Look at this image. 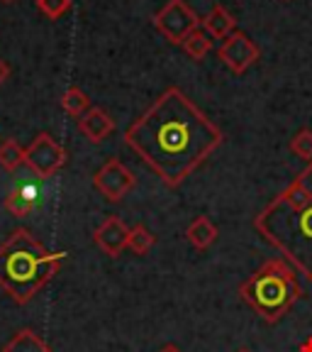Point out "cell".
Returning <instances> with one entry per match:
<instances>
[{"instance_id":"5b68a950","label":"cell","mask_w":312,"mask_h":352,"mask_svg":"<svg viewBox=\"0 0 312 352\" xmlns=\"http://www.w3.org/2000/svg\"><path fill=\"white\" fill-rule=\"evenodd\" d=\"M154 28L161 32L171 44H183V39L200 28V17L195 15L186 0H169L156 15H154Z\"/></svg>"},{"instance_id":"d6986e66","label":"cell","mask_w":312,"mask_h":352,"mask_svg":"<svg viewBox=\"0 0 312 352\" xmlns=\"http://www.w3.org/2000/svg\"><path fill=\"white\" fill-rule=\"evenodd\" d=\"M291 149L296 157H300V160H305V162H312V130L298 132L291 142Z\"/></svg>"},{"instance_id":"2e32d148","label":"cell","mask_w":312,"mask_h":352,"mask_svg":"<svg viewBox=\"0 0 312 352\" xmlns=\"http://www.w3.org/2000/svg\"><path fill=\"white\" fill-rule=\"evenodd\" d=\"M183 52H186L191 59H195V61H200V59H205V54L210 52V47H213V42H210V37L203 32V30L197 28V30H193L191 34H188L186 39H183Z\"/></svg>"},{"instance_id":"603a6c76","label":"cell","mask_w":312,"mask_h":352,"mask_svg":"<svg viewBox=\"0 0 312 352\" xmlns=\"http://www.w3.org/2000/svg\"><path fill=\"white\" fill-rule=\"evenodd\" d=\"M159 352H181V350H178V347H176V345H164Z\"/></svg>"},{"instance_id":"e0dca14e","label":"cell","mask_w":312,"mask_h":352,"mask_svg":"<svg viewBox=\"0 0 312 352\" xmlns=\"http://www.w3.org/2000/svg\"><path fill=\"white\" fill-rule=\"evenodd\" d=\"M0 164H3V169L15 171L20 164H25V147L15 140L3 142L0 144Z\"/></svg>"},{"instance_id":"44dd1931","label":"cell","mask_w":312,"mask_h":352,"mask_svg":"<svg viewBox=\"0 0 312 352\" xmlns=\"http://www.w3.org/2000/svg\"><path fill=\"white\" fill-rule=\"evenodd\" d=\"M10 76V66L5 64V61L0 59V86H3V83H5V78Z\"/></svg>"},{"instance_id":"52a82bcc","label":"cell","mask_w":312,"mask_h":352,"mask_svg":"<svg viewBox=\"0 0 312 352\" xmlns=\"http://www.w3.org/2000/svg\"><path fill=\"white\" fill-rule=\"evenodd\" d=\"M134 184H137L134 174L120 160H108L93 176V186L98 188L100 196L105 201H110V204L122 201L134 188Z\"/></svg>"},{"instance_id":"d4e9b609","label":"cell","mask_w":312,"mask_h":352,"mask_svg":"<svg viewBox=\"0 0 312 352\" xmlns=\"http://www.w3.org/2000/svg\"><path fill=\"white\" fill-rule=\"evenodd\" d=\"M5 3H10V0H5Z\"/></svg>"},{"instance_id":"7a4b0ae2","label":"cell","mask_w":312,"mask_h":352,"mask_svg":"<svg viewBox=\"0 0 312 352\" xmlns=\"http://www.w3.org/2000/svg\"><path fill=\"white\" fill-rule=\"evenodd\" d=\"M254 228L312 284V164L256 215Z\"/></svg>"},{"instance_id":"8fae6325","label":"cell","mask_w":312,"mask_h":352,"mask_svg":"<svg viewBox=\"0 0 312 352\" xmlns=\"http://www.w3.org/2000/svg\"><path fill=\"white\" fill-rule=\"evenodd\" d=\"M200 22H203L205 34L215 39H227L232 32H237V20L222 6H215Z\"/></svg>"},{"instance_id":"cb8c5ba5","label":"cell","mask_w":312,"mask_h":352,"mask_svg":"<svg viewBox=\"0 0 312 352\" xmlns=\"http://www.w3.org/2000/svg\"><path fill=\"white\" fill-rule=\"evenodd\" d=\"M237 352H249V350H247V347H241V350H237Z\"/></svg>"},{"instance_id":"8992f818","label":"cell","mask_w":312,"mask_h":352,"mask_svg":"<svg viewBox=\"0 0 312 352\" xmlns=\"http://www.w3.org/2000/svg\"><path fill=\"white\" fill-rule=\"evenodd\" d=\"M25 164L39 179H49L66 164V149L51 138L49 132H39L32 140V144L25 149Z\"/></svg>"},{"instance_id":"9a60e30c","label":"cell","mask_w":312,"mask_h":352,"mask_svg":"<svg viewBox=\"0 0 312 352\" xmlns=\"http://www.w3.org/2000/svg\"><path fill=\"white\" fill-rule=\"evenodd\" d=\"M5 208L10 210L15 218H25L29 215V210L34 208V196L27 188H12L5 196Z\"/></svg>"},{"instance_id":"ba28073f","label":"cell","mask_w":312,"mask_h":352,"mask_svg":"<svg viewBox=\"0 0 312 352\" xmlns=\"http://www.w3.org/2000/svg\"><path fill=\"white\" fill-rule=\"evenodd\" d=\"M259 47L254 44V39H249V34L244 32H232L230 37L222 42V47H219L217 56L219 61L230 69L232 74H244L249 69V66H254L259 61Z\"/></svg>"},{"instance_id":"3957f363","label":"cell","mask_w":312,"mask_h":352,"mask_svg":"<svg viewBox=\"0 0 312 352\" xmlns=\"http://www.w3.org/2000/svg\"><path fill=\"white\" fill-rule=\"evenodd\" d=\"M64 252H49L29 230L10 232L0 245V286L17 303H27L59 272Z\"/></svg>"},{"instance_id":"6da1fadb","label":"cell","mask_w":312,"mask_h":352,"mask_svg":"<svg viewBox=\"0 0 312 352\" xmlns=\"http://www.w3.org/2000/svg\"><path fill=\"white\" fill-rule=\"evenodd\" d=\"M125 142L176 188L222 144V132L181 88H166L127 127Z\"/></svg>"},{"instance_id":"ac0fdd59","label":"cell","mask_w":312,"mask_h":352,"mask_svg":"<svg viewBox=\"0 0 312 352\" xmlns=\"http://www.w3.org/2000/svg\"><path fill=\"white\" fill-rule=\"evenodd\" d=\"M154 248V235L144 226L130 228V240H127V250L134 254H147Z\"/></svg>"},{"instance_id":"7402d4cb","label":"cell","mask_w":312,"mask_h":352,"mask_svg":"<svg viewBox=\"0 0 312 352\" xmlns=\"http://www.w3.org/2000/svg\"><path fill=\"white\" fill-rule=\"evenodd\" d=\"M300 352H312V338H307L305 342L300 345Z\"/></svg>"},{"instance_id":"5bb4252c","label":"cell","mask_w":312,"mask_h":352,"mask_svg":"<svg viewBox=\"0 0 312 352\" xmlns=\"http://www.w3.org/2000/svg\"><path fill=\"white\" fill-rule=\"evenodd\" d=\"M61 108H64L71 118H76L78 120V118L86 116L88 110H91V98L83 94L81 88L71 86L64 96H61Z\"/></svg>"},{"instance_id":"ffe728a7","label":"cell","mask_w":312,"mask_h":352,"mask_svg":"<svg viewBox=\"0 0 312 352\" xmlns=\"http://www.w3.org/2000/svg\"><path fill=\"white\" fill-rule=\"evenodd\" d=\"M37 8L49 20H59L64 12L71 10V0H37Z\"/></svg>"},{"instance_id":"4fadbf2b","label":"cell","mask_w":312,"mask_h":352,"mask_svg":"<svg viewBox=\"0 0 312 352\" xmlns=\"http://www.w3.org/2000/svg\"><path fill=\"white\" fill-rule=\"evenodd\" d=\"M3 352H51V350L34 330H20V333L8 342Z\"/></svg>"},{"instance_id":"30bf717a","label":"cell","mask_w":312,"mask_h":352,"mask_svg":"<svg viewBox=\"0 0 312 352\" xmlns=\"http://www.w3.org/2000/svg\"><path fill=\"white\" fill-rule=\"evenodd\" d=\"M78 130L83 132V138H86L88 142L98 144L108 138L110 132L115 130V120H112L103 108H91L86 116L78 118Z\"/></svg>"},{"instance_id":"9c48e42d","label":"cell","mask_w":312,"mask_h":352,"mask_svg":"<svg viewBox=\"0 0 312 352\" xmlns=\"http://www.w3.org/2000/svg\"><path fill=\"white\" fill-rule=\"evenodd\" d=\"M93 240L108 257H117V254H122V250L127 248L130 228H127L117 215H108L98 226V230L93 232Z\"/></svg>"},{"instance_id":"7c38bea8","label":"cell","mask_w":312,"mask_h":352,"mask_svg":"<svg viewBox=\"0 0 312 352\" xmlns=\"http://www.w3.org/2000/svg\"><path fill=\"white\" fill-rule=\"evenodd\" d=\"M186 237L195 250H208L215 240H217V228L213 226V220L208 215H200L188 226Z\"/></svg>"},{"instance_id":"277c9868","label":"cell","mask_w":312,"mask_h":352,"mask_svg":"<svg viewBox=\"0 0 312 352\" xmlns=\"http://www.w3.org/2000/svg\"><path fill=\"white\" fill-rule=\"evenodd\" d=\"M300 284H298L296 270L280 257L266 259V262L239 286L241 301L254 308L266 323H278L293 303L300 298Z\"/></svg>"}]
</instances>
